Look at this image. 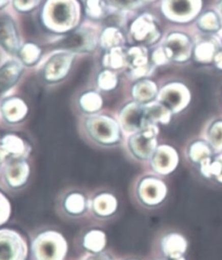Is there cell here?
Wrapping results in <instances>:
<instances>
[{
	"label": "cell",
	"mask_w": 222,
	"mask_h": 260,
	"mask_svg": "<svg viewBox=\"0 0 222 260\" xmlns=\"http://www.w3.org/2000/svg\"><path fill=\"white\" fill-rule=\"evenodd\" d=\"M32 249L35 260H63L68 246L61 233L49 230L39 233L34 239Z\"/></svg>",
	"instance_id": "obj_1"
},
{
	"label": "cell",
	"mask_w": 222,
	"mask_h": 260,
	"mask_svg": "<svg viewBox=\"0 0 222 260\" xmlns=\"http://www.w3.org/2000/svg\"><path fill=\"white\" fill-rule=\"evenodd\" d=\"M88 134L95 142L110 146L121 140V127L112 118L107 116H92L86 121Z\"/></svg>",
	"instance_id": "obj_2"
},
{
	"label": "cell",
	"mask_w": 222,
	"mask_h": 260,
	"mask_svg": "<svg viewBox=\"0 0 222 260\" xmlns=\"http://www.w3.org/2000/svg\"><path fill=\"white\" fill-rule=\"evenodd\" d=\"M136 199L145 207H156L165 201L168 188L158 176L148 175L139 179L135 188Z\"/></svg>",
	"instance_id": "obj_3"
},
{
	"label": "cell",
	"mask_w": 222,
	"mask_h": 260,
	"mask_svg": "<svg viewBox=\"0 0 222 260\" xmlns=\"http://www.w3.org/2000/svg\"><path fill=\"white\" fill-rule=\"evenodd\" d=\"M157 132L155 124H150L133 133L128 140L130 152L139 160H149L157 148Z\"/></svg>",
	"instance_id": "obj_4"
},
{
	"label": "cell",
	"mask_w": 222,
	"mask_h": 260,
	"mask_svg": "<svg viewBox=\"0 0 222 260\" xmlns=\"http://www.w3.org/2000/svg\"><path fill=\"white\" fill-rule=\"evenodd\" d=\"M76 19V9L72 0H50L44 11L47 25L59 28H70Z\"/></svg>",
	"instance_id": "obj_5"
},
{
	"label": "cell",
	"mask_w": 222,
	"mask_h": 260,
	"mask_svg": "<svg viewBox=\"0 0 222 260\" xmlns=\"http://www.w3.org/2000/svg\"><path fill=\"white\" fill-rule=\"evenodd\" d=\"M20 34L13 17L0 10V50L8 55H18L21 49Z\"/></svg>",
	"instance_id": "obj_6"
},
{
	"label": "cell",
	"mask_w": 222,
	"mask_h": 260,
	"mask_svg": "<svg viewBox=\"0 0 222 260\" xmlns=\"http://www.w3.org/2000/svg\"><path fill=\"white\" fill-rule=\"evenodd\" d=\"M26 242L18 232L0 230V260H26Z\"/></svg>",
	"instance_id": "obj_7"
},
{
	"label": "cell",
	"mask_w": 222,
	"mask_h": 260,
	"mask_svg": "<svg viewBox=\"0 0 222 260\" xmlns=\"http://www.w3.org/2000/svg\"><path fill=\"white\" fill-rule=\"evenodd\" d=\"M179 164V155L175 148L168 145L159 146L151 158V167L156 174L166 176L172 174Z\"/></svg>",
	"instance_id": "obj_8"
},
{
	"label": "cell",
	"mask_w": 222,
	"mask_h": 260,
	"mask_svg": "<svg viewBox=\"0 0 222 260\" xmlns=\"http://www.w3.org/2000/svg\"><path fill=\"white\" fill-rule=\"evenodd\" d=\"M119 120L125 131L130 133L140 131L148 126L145 119V106L138 102L128 104L119 114Z\"/></svg>",
	"instance_id": "obj_9"
},
{
	"label": "cell",
	"mask_w": 222,
	"mask_h": 260,
	"mask_svg": "<svg viewBox=\"0 0 222 260\" xmlns=\"http://www.w3.org/2000/svg\"><path fill=\"white\" fill-rule=\"evenodd\" d=\"M190 101V95L183 85H167L159 94V103L163 104L173 114L183 110Z\"/></svg>",
	"instance_id": "obj_10"
},
{
	"label": "cell",
	"mask_w": 222,
	"mask_h": 260,
	"mask_svg": "<svg viewBox=\"0 0 222 260\" xmlns=\"http://www.w3.org/2000/svg\"><path fill=\"white\" fill-rule=\"evenodd\" d=\"M23 69V63L16 58H9L0 64V96L18 83Z\"/></svg>",
	"instance_id": "obj_11"
},
{
	"label": "cell",
	"mask_w": 222,
	"mask_h": 260,
	"mask_svg": "<svg viewBox=\"0 0 222 260\" xmlns=\"http://www.w3.org/2000/svg\"><path fill=\"white\" fill-rule=\"evenodd\" d=\"M30 173V166L25 159H11L6 166L5 178L11 188L19 189L27 183Z\"/></svg>",
	"instance_id": "obj_12"
},
{
	"label": "cell",
	"mask_w": 222,
	"mask_h": 260,
	"mask_svg": "<svg viewBox=\"0 0 222 260\" xmlns=\"http://www.w3.org/2000/svg\"><path fill=\"white\" fill-rule=\"evenodd\" d=\"M187 249V241L179 233H169L160 240V250L168 260L183 257Z\"/></svg>",
	"instance_id": "obj_13"
},
{
	"label": "cell",
	"mask_w": 222,
	"mask_h": 260,
	"mask_svg": "<svg viewBox=\"0 0 222 260\" xmlns=\"http://www.w3.org/2000/svg\"><path fill=\"white\" fill-rule=\"evenodd\" d=\"M168 57L176 60H185L191 54V43L183 34H172L168 37L165 46Z\"/></svg>",
	"instance_id": "obj_14"
},
{
	"label": "cell",
	"mask_w": 222,
	"mask_h": 260,
	"mask_svg": "<svg viewBox=\"0 0 222 260\" xmlns=\"http://www.w3.org/2000/svg\"><path fill=\"white\" fill-rule=\"evenodd\" d=\"M27 105L19 98L6 99L0 104V114L8 123H18L26 117Z\"/></svg>",
	"instance_id": "obj_15"
},
{
	"label": "cell",
	"mask_w": 222,
	"mask_h": 260,
	"mask_svg": "<svg viewBox=\"0 0 222 260\" xmlns=\"http://www.w3.org/2000/svg\"><path fill=\"white\" fill-rule=\"evenodd\" d=\"M73 56L68 53H60L48 60L44 69V76L49 81L62 79L70 71Z\"/></svg>",
	"instance_id": "obj_16"
},
{
	"label": "cell",
	"mask_w": 222,
	"mask_h": 260,
	"mask_svg": "<svg viewBox=\"0 0 222 260\" xmlns=\"http://www.w3.org/2000/svg\"><path fill=\"white\" fill-rule=\"evenodd\" d=\"M92 213L98 218H108L113 216L118 207V201L114 194L109 192L98 193L92 199Z\"/></svg>",
	"instance_id": "obj_17"
},
{
	"label": "cell",
	"mask_w": 222,
	"mask_h": 260,
	"mask_svg": "<svg viewBox=\"0 0 222 260\" xmlns=\"http://www.w3.org/2000/svg\"><path fill=\"white\" fill-rule=\"evenodd\" d=\"M200 9V0H165V12L176 19L191 17Z\"/></svg>",
	"instance_id": "obj_18"
},
{
	"label": "cell",
	"mask_w": 222,
	"mask_h": 260,
	"mask_svg": "<svg viewBox=\"0 0 222 260\" xmlns=\"http://www.w3.org/2000/svg\"><path fill=\"white\" fill-rule=\"evenodd\" d=\"M149 14H143L132 25L133 37L141 42H153L159 36L155 23H153Z\"/></svg>",
	"instance_id": "obj_19"
},
{
	"label": "cell",
	"mask_w": 222,
	"mask_h": 260,
	"mask_svg": "<svg viewBox=\"0 0 222 260\" xmlns=\"http://www.w3.org/2000/svg\"><path fill=\"white\" fill-rule=\"evenodd\" d=\"M58 46L63 49L82 51L91 49L93 47V42L90 32L87 30H77L70 34L67 37L60 41Z\"/></svg>",
	"instance_id": "obj_20"
},
{
	"label": "cell",
	"mask_w": 222,
	"mask_h": 260,
	"mask_svg": "<svg viewBox=\"0 0 222 260\" xmlns=\"http://www.w3.org/2000/svg\"><path fill=\"white\" fill-rule=\"evenodd\" d=\"M87 198L81 192H70L65 196L62 202L63 211L73 217H78L84 215L87 211Z\"/></svg>",
	"instance_id": "obj_21"
},
{
	"label": "cell",
	"mask_w": 222,
	"mask_h": 260,
	"mask_svg": "<svg viewBox=\"0 0 222 260\" xmlns=\"http://www.w3.org/2000/svg\"><path fill=\"white\" fill-rule=\"evenodd\" d=\"M173 112L161 103H152L145 106V119L148 125L150 124H167L169 123Z\"/></svg>",
	"instance_id": "obj_22"
},
{
	"label": "cell",
	"mask_w": 222,
	"mask_h": 260,
	"mask_svg": "<svg viewBox=\"0 0 222 260\" xmlns=\"http://www.w3.org/2000/svg\"><path fill=\"white\" fill-rule=\"evenodd\" d=\"M106 245V235L99 229H92L85 235L82 246L91 254H100Z\"/></svg>",
	"instance_id": "obj_23"
},
{
	"label": "cell",
	"mask_w": 222,
	"mask_h": 260,
	"mask_svg": "<svg viewBox=\"0 0 222 260\" xmlns=\"http://www.w3.org/2000/svg\"><path fill=\"white\" fill-rule=\"evenodd\" d=\"M201 174L206 178H213L222 184V153L216 158H208L200 164Z\"/></svg>",
	"instance_id": "obj_24"
},
{
	"label": "cell",
	"mask_w": 222,
	"mask_h": 260,
	"mask_svg": "<svg viewBox=\"0 0 222 260\" xmlns=\"http://www.w3.org/2000/svg\"><path fill=\"white\" fill-rule=\"evenodd\" d=\"M211 146L203 141H196L189 147V158L193 163L201 164L208 158L212 157Z\"/></svg>",
	"instance_id": "obj_25"
},
{
	"label": "cell",
	"mask_w": 222,
	"mask_h": 260,
	"mask_svg": "<svg viewBox=\"0 0 222 260\" xmlns=\"http://www.w3.org/2000/svg\"><path fill=\"white\" fill-rule=\"evenodd\" d=\"M156 85L150 81H143L133 88V98L138 103H148L155 98Z\"/></svg>",
	"instance_id": "obj_26"
},
{
	"label": "cell",
	"mask_w": 222,
	"mask_h": 260,
	"mask_svg": "<svg viewBox=\"0 0 222 260\" xmlns=\"http://www.w3.org/2000/svg\"><path fill=\"white\" fill-rule=\"evenodd\" d=\"M81 109L87 112V114H93V112H97L102 107V99L99 94L89 92L84 94L80 98L79 101Z\"/></svg>",
	"instance_id": "obj_27"
},
{
	"label": "cell",
	"mask_w": 222,
	"mask_h": 260,
	"mask_svg": "<svg viewBox=\"0 0 222 260\" xmlns=\"http://www.w3.org/2000/svg\"><path fill=\"white\" fill-rule=\"evenodd\" d=\"M208 144L215 151L222 150V120L213 122L207 131Z\"/></svg>",
	"instance_id": "obj_28"
},
{
	"label": "cell",
	"mask_w": 222,
	"mask_h": 260,
	"mask_svg": "<svg viewBox=\"0 0 222 260\" xmlns=\"http://www.w3.org/2000/svg\"><path fill=\"white\" fill-rule=\"evenodd\" d=\"M40 55V49L33 45V43H26L21 47L18 56L23 65H33L36 63Z\"/></svg>",
	"instance_id": "obj_29"
},
{
	"label": "cell",
	"mask_w": 222,
	"mask_h": 260,
	"mask_svg": "<svg viewBox=\"0 0 222 260\" xmlns=\"http://www.w3.org/2000/svg\"><path fill=\"white\" fill-rule=\"evenodd\" d=\"M199 25L202 29L206 31H217L220 28L221 22L216 13L207 12L200 17Z\"/></svg>",
	"instance_id": "obj_30"
},
{
	"label": "cell",
	"mask_w": 222,
	"mask_h": 260,
	"mask_svg": "<svg viewBox=\"0 0 222 260\" xmlns=\"http://www.w3.org/2000/svg\"><path fill=\"white\" fill-rule=\"evenodd\" d=\"M217 53L218 52L215 45L209 41L201 43L198 49H196V57L202 60V62H210L211 59L215 58Z\"/></svg>",
	"instance_id": "obj_31"
},
{
	"label": "cell",
	"mask_w": 222,
	"mask_h": 260,
	"mask_svg": "<svg viewBox=\"0 0 222 260\" xmlns=\"http://www.w3.org/2000/svg\"><path fill=\"white\" fill-rule=\"evenodd\" d=\"M125 62V56L123 54V52L121 51L119 48L112 49V51L105 56V62L104 64L108 67H113V68H119L123 66Z\"/></svg>",
	"instance_id": "obj_32"
},
{
	"label": "cell",
	"mask_w": 222,
	"mask_h": 260,
	"mask_svg": "<svg viewBox=\"0 0 222 260\" xmlns=\"http://www.w3.org/2000/svg\"><path fill=\"white\" fill-rule=\"evenodd\" d=\"M122 41V35L116 28H107L103 36H102V45L104 43V47H113L119 45Z\"/></svg>",
	"instance_id": "obj_33"
},
{
	"label": "cell",
	"mask_w": 222,
	"mask_h": 260,
	"mask_svg": "<svg viewBox=\"0 0 222 260\" xmlns=\"http://www.w3.org/2000/svg\"><path fill=\"white\" fill-rule=\"evenodd\" d=\"M87 12L89 16L100 19L104 15V4L102 0H87Z\"/></svg>",
	"instance_id": "obj_34"
},
{
	"label": "cell",
	"mask_w": 222,
	"mask_h": 260,
	"mask_svg": "<svg viewBox=\"0 0 222 260\" xmlns=\"http://www.w3.org/2000/svg\"><path fill=\"white\" fill-rule=\"evenodd\" d=\"M39 4V0H12V6L19 12H29Z\"/></svg>",
	"instance_id": "obj_35"
},
{
	"label": "cell",
	"mask_w": 222,
	"mask_h": 260,
	"mask_svg": "<svg viewBox=\"0 0 222 260\" xmlns=\"http://www.w3.org/2000/svg\"><path fill=\"white\" fill-rule=\"evenodd\" d=\"M99 84L103 90H110L116 85V78L112 73L104 72L99 78Z\"/></svg>",
	"instance_id": "obj_36"
},
{
	"label": "cell",
	"mask_w": 222,
	"mask_h": 260,
	"mask_svg": "<svg viewBox=\"0 0 222 260\" xmlns=\"http://www.w3.org/2000/svg\"><path fill=\"white\" fill-rule=\"evenodd\" d=\"M10 216V204L6 197L0 193V224L6 222Z\"/></svg>",
	"instance_id": "obj_37"
},
{
	"label": "cell",
	"mask_w": 222,
	"mask_h": 260,
	"mask_svg": "<svg viewBox=\"0 0 222 260\" xmlns=\"http://www.w3.org/2000/svg\"><path fill=\"white\" fill-rule=\"evenodd\" d=\"M110 2L118 7L124 8H130L139 5V0H110Z\"/></svg>",
	"instance_id": "obj_38"
},
{
	"label": "cell",
	"mask_w": 222,
	"mask_h": 260,
	"mask_svg": "<svg viewBox=\"0 0 222 260\" xmlns=\"http://www.w3.org/2000/svg\"><path fill=\"white\" fill-rule=\"evenodd\" d=\"M85 260H110V259L107 256L101 254V253L100 254H91L90 253V255Z\"/></svg>",
	"instance_id": "obj_39"
},
{
	"label": "cell",
	"mask_w": 222,
	"mask_h": 260,
	"mask_svg": "<svg viewBox=\"0 0 222 260\" xmlns=\"http://www.w3.org/2000/svg\"><path fill=\"white\" fill-rule=\"evenodd\" d=\"M213 60H215L217 67L222 71V51L218 52V53L215 56V58H213Z\"/></svg>",
	"instance_id": "obj_40"
},
{
	"label": "cell",
	"mask_w": 222,
	"mask_h": 260,
	"mask_svg": "<svg viewBox=\"0 0 222 260\" xmlns=\"http://www.w3.org/2000/svg\"><path fill=\"white\" fill-rule=\"evenodd\" d=\"M10 0H0V10L4 9L8 4H9Z\"/></svg>",
	"instance_id": "obj_41"
},
{
	"label": "cell",
	"mask_w": 222,
	"mask_h": 260,
	"mask_svg": "<svg viewBox=\"0 0 222 260\" xmlns=\"http://www.w3.org/2000/svg\"><path fill=\"white\" fill-rule=\"evenodd\" d=\"M218 9H219V12H220V14H221V16H222V0L219 3V5H218Z\"/></svg>",
	"instance_id": "obj_42"
},
{
	"label": "cell",
	"mask_w": 222,
	"mask_h": 260,
	"mask_svg": "<svg viewBox=\"0 0 222 260\" xmlns=\"http://www.w3.org/2000/svg\"><path fill=\"white\" fill-rule=\"evenodd\" d=\"M175 260H185V258H184V257H181V258H179V259H175Z\"/></svg>",
	"instance_id": "obj_43"
}]
</instances>
